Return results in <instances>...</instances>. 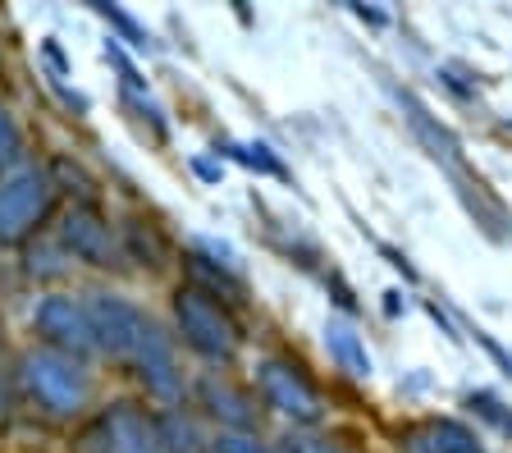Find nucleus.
<instances>
[{"label": "nucleus", "mask_w": 512, "mask_h": 453, "mask_svg": "<svg viewBox=\"0 0 512 453\" xmlns=\"http://www.w3.org/2000/svg\"><path fill=\"white\" fill-rule=\"evenodd\" d=\"M14 380H19L23 399L51 421H83L101 408L96 403V394H101L96 367L55 353V348H42V344L23 348L19 362H14Z\"/></svg>", "instance_id": "nucleus-2"}, {"label": "nucleus", "mask_w": 512, "mask_h": 453, "mask_svg": "<svg viewBox=\"0 0 512 453\" xmlns=\"http://www.w3.org/2000/svg\"><path fill=\"white\" fill-rule=\"evenodd\" d=\"M320 344H325L330 362L343 371V376L371 380V371H375L371 348H366V339L357 335V325H352L348 316H330V321H325V330H320Z\"/></svg>", "instance_id": "nucleus-10"}, {"label": "nucleus", "mask_w": 512, "mask_h": 453, "mask_svg": "<svg viewBox=\"0 0 512 453\" xmlns=\"http://www.w3.org/2000/svg\"><path fill=\"white\" fill-rule=\"evenodd\" d=\"M352 14H357V19H366V23H371V28H384V14H380V10H366V5H352Z\"/></svg>", "instance_id": "nucleus-20"}, {"label": "nucleus", "mask_w": 512, "mask_h": 453, "mask_svg": "<svg viewBox=\"0 0 512 453\" xmlns=\"http://www.w3.org/2000/svg\"><path fill=\"white\" fill-rule=\"evenodd\" d=\"M412 453H485V440L458 417H430L426 426L407 431Z\"/></svg>", "instance_id": "nucleus-11"}, {"label": "nucleus", "mask_w": 512, "mask_h": 453, "mask_svg": "<svg viewBox=\"0 0 512 453\" xmlns=\"http://www.w3.org/2000/svg\"><path fill=\"white\" fill-rule=\"evenodd\" d=\"M32 335L42 348H55L64 357H78V362H96L101 348H96V330H92V312H87V298L69 289H42L32 298Z\"/></svg>", "instance_id": "nucleus-5"}, {"label": "nucleus", "mask_w": 512, "mask_h": 453, "mask_svg": "<svg viewBox=\"0 0 512 453\" xmlns=\"http://www.w3.org/2000/svg\"><path fill=\"white\" fill-rule=\"evenodd\" d=\"M197 174H202V179H220V165H211V161H197Z\"/></svg>", "instance_id": "nucleus-21"}, {"label": "nucleus", "mask_w": 512, "mask_h": 453, "mask_svg": "<svg viewBox=\"0 0 512 453\" xmlns=\"http://www.w3.org/2000/svg\"><path fill=\"white\" fill-rule=\"evenodd\" d=\"M170 316H174V325H170L174 344L197 353L202 362H211V371H224L238 362L247 335L229 302H220L215 293L197 289V284H179L170 302Z\"/></svg>", "instance_id": "nucleus-3"}, {"label": "nucleus", "mask_w": 512, "mask_h": 453, "mask_svg": "<svg viewBox=\"0 0 512 453\" xmlns=\"http://www.w3.org/2000/svg\"><path fill=\"white\" fill-rule=\"evenodd\" d=\"M83 453H170L160 435V408L133 399L101 403L87 417Z\"/></svg>", "instance_id": "nucleus-7"}, {"label": "nucleus", "mask_w": 512, "mask_h": 453, "mask_svg": "<svg viewBox=\"0 0 512 453\" xmlns=\"http://www.w3.org/2000/svg\"><path fill=\"white\" fill-rule=\"evenodd\" d=\"M215 156H229V161L247 165L256 174H270V179H288L284 161H279L266 142H215Z\"/></svg>", "instance_id": "nucleus-13"}, {"label": "nucleus", "mask_w": 512, "mask_h": 453, "mask_svg": "<svg viewBox=\"0 0 512 453\" xmlns=\"http://www.w3.org/2000/svg\"><path fill=\"white\" fill-rule=\"evenodd\" d=\"M160 435H165V449L170 453H206V440H202V431H197V421L183 408H160Z\"/></svg>", "instance_id": "nucleus-12"}, {"label": "nucleus", "mask_w": 512, "mask_h": 453, "mask_svg": "<svg viewBox=\"0 0 512 453\" xmlns=\"http://www.w3.org/2000/svg\"><path fill=\"white\" fill-rule=\"evenodd\" d=\"M467 408H471V412H476V417L494 421V426H499V431H503V435H512V412H508V408H503V403H499V399H494L490 389H471V394H467Z\"/></svg>", "instance_id": "nucleus-18"}, {"label": "nucleus", "mask_w": 512, "mask_h": 453, "mask_svg": "<svg viewBox=\"0 0 512 453\" xmlns=\"http://www.w3.org/2000/svg\"><path fill=\"white\" fill-rule=\"evenodd\" d=\"M92 10L101 14V19H106L110 28H115V33H119L115 42H128V46H133V51H156V37H151L147 28H142V23L133 19V14H124V10H119V5H92Z\"/></svg>", "instance_id": "nucleus-15"}, {"label": "nucleus", "mask_w": 512, "mask_h": 453, "mask_svg": "<svg viewBox=\"0 0 512 453\" xmlns=\"http://www.w3.org/2000/svg\"><path fill=\"white\" fill-rule=\"evenodd\" d=\"M206 453H279V444H266L256 431H220Z\"/></svg>", "instance_id": "nucleus-16"}, {"label": "nucleus", "mask_w": 512, "mask_h": 453, "mask_svg": "<svg viewBox=\"0 0 512 453\" xmlns=\"http://www.w3.org/2000/svg\"><path fill=\"white\" fill-rule=\"evenodd\" d=\"M23 161H32L28 156V133H23V124L14 119V110L0 101V174L19 170Z\"/></svg>", "instance_id": "nucleus-14"}, {"label": "nucleus", "mask_w": 512, "mask_h": 453, "mask_svg": "<svg viewBox=\"0 0 512 453\" xmlns=\"http://www.w3.org/2000/svg\"><path fill=\"white\" fill-rule=\"evenodd\" d=\"M256 399L266 403L275 417L288 421V431H316L320 421H325V394L311 385V376L298 367V362H288V357H261L256 362Z\"/></svg>", "instance_id": "nucleus-6"}, {"label": "nucleus", "mask_w": 512, "mask_h": 453, "mask_svg": "<svg viewBox=\"0 0 512 453\" xmlns=\"http://www.w3.org/2000/svg\"><path fill=\"white\" fill-rule=\"evenodd\" d=\"M279 453H343V444L334 435H320V431H288Z\"/></svg>", "instance_id": "nucleus-17"}, {"label": "nucleus", "mask_w": 512, "mask_h": 453, "mask_svg": "<svg viewBox=\"0 0 512 453\" xmlns=\"http://www.w3.org/2000/svg\"><path fill=\"white\" fill-rule=\"evenodd\" d=\"M471 335H476V344H485V353H490V357H494V362H499V367H503V376H512V357H508V353H503V348H499V344H494V339H490V335H485V330H471Z\"/></svg>", "instance_id": "nucleus-19"}, {"label": "nucleus", "mask_w": 512, "mask_h": 453, "mask_svg": "<svg viewBox=\"0 0 512 453\" xmlns=\"http://www.w3.org/2000/svg\"><path fill=\"white\" fill-rule=\"evenodd\" d=\"M55 238H60V252L78 266H92V270H128L124 257V238L119 229L110 225L92 202H74L69 211L60 216L55 225Z\"/></svg>", "instance_id": "nucleus-8"}, {"label": "nucleus", "mask_w": 512, "mask_h": 453, "mask_svg": "<svg viewBox=\"0 0 512 453\" xmlns=\"http://www.w3.org/2000/svg\"><path fill=\"white\" fill-rule=\"evenodd\" d=\"M60 206V179L55 165L23 161L19 170L0 174V248H19L55 216Z\"/></svg>", "instance_id": "nucleus-4"}, {"label": "nucleus", "mask_w": 512, "mask_h": 453, "mask_svg": "<svg viewBox=\"0 0 512 453\" xmlns=\"http://www.w3.org/2000/svg\"><path fill=\"white\" fill-rule=\"evenodd\" d=\"M83 298H87V312H92L101 357L115 362L119 371H128L160 408H183L188 376H183L179 344H174L170 325L119 289H92Z\"/></svg>", "instance_id": "nucleus-1"}, {"label": "nucleus", "mask_w": 512, "mask_h": 453, "mask_svg": "<svg viewBox=\"0 0 512 453\" xmlns=\"http://www.w3.org/2000/svg\"><path fill=\"white\" fill-rule=\"evenodd\" d=\"M192 403L211 421H220V431H256V399L243 394L224 371H202L188 385Z\"/></svg>", "instance_id": "nucleus-9"}]
</instances>
